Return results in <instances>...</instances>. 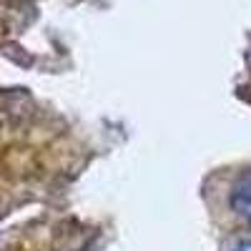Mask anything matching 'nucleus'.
I'll use <instances>...</instances> for the list:
<instances>
[{"mask_svg": "<svg viewBox=\"0 0 251 251\" xmlns=\"http://www.w3.org/2000/svg\"><path fill=\"white\" fill-rule=\"evenodd\" d=\"M228 208H231V214L239 221L251 224V171H244L231 183V191H228Z\"/></svg>", "mask_w": 251, "mask_h": 251, "instance_id": "obj_1", "label": "nucleus"}, {"mask_svg": "<svg viewBox=\"0 0 251 251\" xmlns=\"http://www.w3.org/2000/svg\"><path fill=\"white\" fill-rule=\"evenodd\" d=\"M231 251H251V239H244L241 244H236Z\"/></svg>", "mask_w": 251, "mask_h": 251, "instance_id": "obj_2", "label": "nucleus"}]
</instances>
